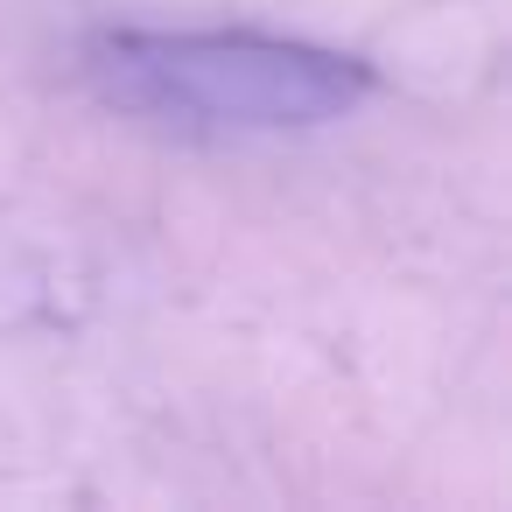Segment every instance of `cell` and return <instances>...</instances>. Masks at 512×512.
Masks as SVG:
<instances>
[{
	"mask_svg": "<svg viewBox=\"0 0 512 512\" xmlns=\"http://www.w3.org/2000/svg\"><path fill=\"white\" fill-rule=\"evenodd\" d=\"M106 85L127 113L183 134H281L358 99L344 57L267 36H127L106 50Z\"/></svg>",
	"mask_w": 512,
	"mask_h": 512,
	"instance_id": "1",
	"label": "cell"
}]
</instances>
